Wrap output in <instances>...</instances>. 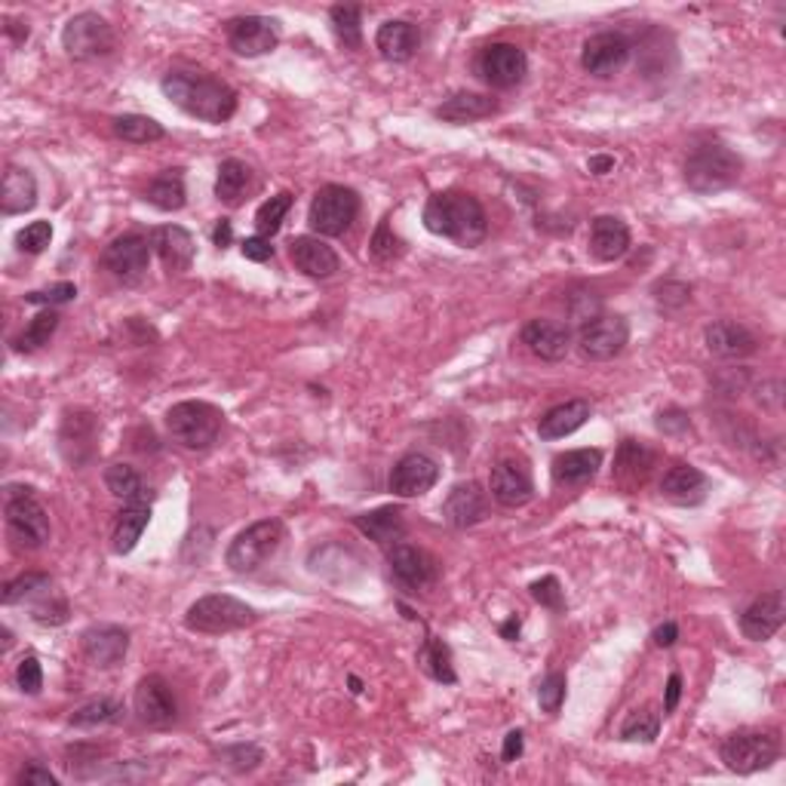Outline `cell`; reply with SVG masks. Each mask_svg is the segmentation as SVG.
I'll use <instances>...</instances> for the list:
<instances>
[{
    "label": "cell",
    "instance_id": "3",
    "mask_svg": "<svg viewBox=\"0 0 786 786\" xmlns=\"http://www.w3.org/2000/svg\"><path fill=\"white\" fill-rule=\"evenodd\" d=\"M743 160L722 142H704L685 157V185L695 193H719L738 185Z\"/></svg>",
    "mask_w": 786,
    "mask_h": 786
},
{
    "label": "cell",
    "instance_id": "16",
    "mask_svg": "<svg viewBox=\"0 0 786 786\" xmlns=\"http://www.w3.org/2000/svg\"><path fill=\"white\" fill-rule=\"evenodd\" d=\"M630 59V41L621 31H599L580 49V65L594 77H611Z\"/></svg>",
    "mask_w": 786,
    "mask_h": 786
},
{
    "label": "cell",
    "instance_id": "10",
    "mask_svg": "<svg viewBox=\"0 0 786 786\" xmlns=\"http://www.w3.org/2000/svg\"><path fill=\"white\" fill-rule=\"evenodd\" d=\"M62 46H65L68 59H99L114 49V31L99 13H77L68 19V25L62 31Z\"/></svg>",
    "mask_w": 786,
    "mask_h": 786
},
{
    "label": "cell",
    "instance_id": "39",
    "mask_svg": "<svg viewBox=\"0 0 786 786\" xmlns=\"http://www.w3.org/2000/svg\"><path fill=\"white\" fill-rule=\"evenodd\" d=\"M145 200H148L151 207L160 209V212H178V209L185 207V200H188L181 173H178V169H166V173H160V176L148 185Z\"/></svg>",
    "mask_w": 786,
    "mask_h": 786
},
{
    "label": "cell",
    "instance_id": "49",
    "mask_svg": "<svg viewBox=\"0 0 786 786\" xmlns=\"http://www.w3.org/2000/svg\"><path fill=\"white\" fill-rule=\"evenodd\" d=\"M49 240H53V224L31 222V224H25L19 234H15V246H19L22 253L37 255V253H44L46 246H49Z\"/></svg>",
    "mask_w": 786,
    "mask_h": 786
},
{
    "label": "cell",
    "instance_id": "2",
    "mask_svg": "<svg viewBox=\"0 0 786 786\" xmlns=\"http://www.w3.org/2000/svg\"><path fill=\"white\" fill-rule=\"evenodd\" d=\"M424 228L436 237L452 240L464 250H474L489 234V219H486V209L479 207L474 193L443 191L433 193L428 200Z\"/></svg>",
    "mask_w": 786,
    "mask_h": 786
},
{
    "label": "cell",
    "instance_id": "23",
    "mask_svg": "<svg viewBox=\"0 0 786 786\" xmlns=\"http://www.w3.org/2000/svg\"><path fill=\"white\" fill-rule=\"evenodd\" d=\"M486 513H489V495L476 483H458L443 501V520L455 529H471L486 520Z\"/></svg>",
    "mask_w": 786,
    "mask_h": 786
},
{
    "label": "cell",
    "instance_id": "46",
    "mask_svg": "<svg viewBox=\"0 0 786 786\" xmlns=\"http://www.w3.org/2000/svg\"><path fill=\"white\" fill-rule=\"evenodd\" d=\"M53 587V580H49V575H44V572H29V575H19L15 580H10L7 587H3V606H19V602H25V599H34V596H44L46 590Z\"/></svg>",
    "mask_w": 786,
    "mask_h": 786
},
{
    "label": "cell",
    "instance_id": "12",
    "mask_svg": "<svg viewBox=\"0 0 786 786\" xmlns=\"http://www.w3.org/2000/svg\"><path fill=\"white\" fill-rule=\"evenodd\" d=\"M387 565H390V575L394 580L412 590V594H421V590H431L436 578H440V568H436V560H433L428 550L412 547V544H394L390 553H387Z\"/></svg>",
    "mask_w": 786,
    "mask_h": 786
},
{
    "label": "cell",
    "instance_id": "35",
    "mask_svg": "<svg viewBox=\"0 0 786 786\" xmlns=\"http://www.w3.org/2000/svg\"><path fill=\"white\" fill-rule=\"evenodd\" d=\"M498 111V102L489 96H479V92H455L449 96L440 108H436V118L449 120V123H474V120L491 118Z\"/></svg>",
    "mask_w": 786,
    "mask_h": 786
},
{
    "label": "cell",
    "instance_id": "22",
    "mask_svg": "<svg viewBox=\"0 0 786 786\" xmlns=\"http://www.w3.org/2000/svg\"><path fill=\"white\" fill-rule=\"evenodd\" d=\"M130 652V633L118 623H96L84 633V654L96 667H118Z\"/></svg>",
    "mask_w": 786,
    "mask_h": 786
},
{
    "label": "cell",
    "instance_id": "48",
    "mask_svg": "<svg viewBox=\"0 0 786 786\" xmlns=\"http://www.w3.org/2000/svg\"><path fill=\"white\" fill-rule=\"evenodd\" d=\"M292 209V193H277V197H270V200H265L262 207H258V212H255V228H258V234L262 237H274L277 231H280L283 219H286V212Z\"/></svg>",
    "mask_w": 786,
    "mask_h": 786
},
{
    "label": "cell",
    "instance_id": "45",
    "mask_svg": "<svg viewBox=\"0 0 786 786\" xmlns=\"http://www.w3.org/2000/svg\"><path fill=\"white\" fill-rule=\"evenodd\" d=\"M329 22H332L339 44H344L347 49H359V44H363V13H359V7H344V3L332 7Z\"/></svg>",
    "mask_w": 786,
    "mask_h": 786
},
{
    "label": "cell",
    "instance_id": "62",
    "mask_svg": "<svg viewBox=\"0 0 786 786\" xmlns=\"http://www.w3.org/2000/svg\"><path fill=\"white\" fill-rule=\"evenodd\" d=\"M590 173H596V176H606V173H611L615 169V157H609V154H596V157H590Z\"/></svg>",
    "mask_w": 786,
    "mask_h": 786
},
{
    "label": "cell",
    "instance_id": "63",
    "mask_svg": "<svg viewBox=\"0 0 786 786\" xmlns=\"http://www.w3.org/2000/svg\"><path fill=\"white\" fill-rule=\"evenodd\" d=\"M501 636H505L507 642H513V639L520 636V618H517V615H513V618H510V621L501 627Z\"/></svg>",
    "mask_w": 786,
    "mask_h": 786
},
{
    "label": "cell",
    "instance_id": "31",
    "mask_svg": "<svg viewBox=\"0 0 786 786\" xmlns=\"http://www.w3.org/2000/svg\"><path fill=\"white\" fill-rule=\"evenodd\" d=\"M375 46L387 62H409L421 46V31L406 19H390L375 34Z\"/></svg>",
    "mask_w": 786,
    "mask_h": 786
},
{
    "label": "cell",
    "instance_id": "26",
    "mask_svg": "<svg viewBox=\"0 0 786 786\" xmlns=\"http://www.w3.org/2000/svg\"><path fill=\"white\" fill-rule=\"evenodd\" d=\"M661 491H664V498L673 501V505L695 507L707 498L710 479H707L704 471L691 467V464H676V467H669L664 479H661Z\"/></svg>",
    "mask_w": 786,
    "mask_h": 786
},
{
    "label": "cell",
    "instance_id": "29",
    "mask_svg": "<svg viewBox=\"0 0 786 786\" xmlns=\"http://www.w3.org/2000/svg\"><path fill=\"white\" fill-rule=\"evenodd\" d=\"M37 207V181L22 166H7L0 181V212L3 215H22Z\"/></svg>",
    "mask_w": 786,
    "mask_h": 786
},
{
    "label": "cell",
    "instance_id": "58",
    "mask_svg": "<svg viewBox=\"0 0 786 786\" xmlns=\"http://www.w3.org/2000/svg\"><path fill=\"white\" fill-rule=\"evenodd\" d=\"M679 698H683V676L673 673L667 679V695H664V712H673L679 707Z\"/></svg>",
    "mask_w": 786,
    "mask_h": 786
},
{
    "label": "cell",
    "instance_id": "55",
    "mask_svg": "<svg viewBox=\"0 0 786 786\" xmlns=\"http://www.w3.org/2000/svg\"><path fill=\"white\" fill-rule=\"evenodd\" d=\"M15 784H22V786H59V777L49 772V768H44V765L31 762V765H25V768L19 772V777H15Z\"/></svg>",
    "mask_w": 786,
    "mask_h": 786
},
{
    "label": "cell",
    "instance_id": "54",
    "mask_svg": "<svg viewBox=\"0 0 786 786\" xmlns=\"http://www.w3.org/2000/svg\"><path fill=\"white\" fill-rule=\"evenodd\" d=\"M71 298H77L75 283H56V286H49L46 292H29L25 301H29V305H65V301H71Z\"/></svg>",
    "mask_w": 786,
    "mask_h": 786
},
{
    "label": "cell",
    "instance_id": "44",
    "mask_svg": "<svg viewBox=\"0 0 786 786\" xmlns=\"http://www.w3.org/2000/svg\"><path fill=\"white\" fill-rule=\"evenodd\" d=\"M120 716H123V707H120L118 700L99 698V700H89V704H84V707H77L68 722H71L75 728H99V726H114V722H120Z\"/></svg>",
    "mask_w": 786,
    "mask_h": 786
},
{
    "label": "cell",
    "instance_id": "27",
    "mask_svg": "<svg viewBox=\"0 0 786 786\" xmlns=\"http://www.w3.org/2000/svg\"><path fill=\"white\" fill-rule=\"evenodd\" d=\"M630 250V228L618 215H596L590 222V253L596 262H618Z\"/></svg>",
    "mask_w": 786,
    "mask_h": 786
},
{
    "label": "cell",
    "instance_id": "21",
    "mask_svg": "<svg viewBox=\"0 0 786 786\" xmlns=\"http://www.w3.org/2000/svg\"><path fill=\"white\" fill-rule=\"evenodd\" d=\"M135 712L151 728H166L176 722V698L160 676H145L135 688Z\"/></svg>",
    "mask_w": 786,
    "mask_h": 786
},
{
    "label": "cell",
    "instance_id": "34",
    "mask_svg": "<svg viewBox=\"0 0 786 786\" xmlns=\"http://www.w3.org/2000/svg\"><path fill=\"white\" fill-rule=\"evenodd\" d=\"M654 467V452L645 443H636V440H623L621 449H618V458H615V479L623 483L627 489L633 486H642Z\"/></svg>",
    "mask_w": 786,
    "mask_h": 786
},
{
    "label": "cell",
    "instance_id": "33",
    "mask_svg": "<svg viewBox=\"0 0 786 786\" xmlns=\"http://www.w3.org/2000/svg\"><path fill=\"white\" fill-rule=\"evenodd\" d=\"M587 418H590V402L587 400L560 402V406H553L547 416L538 421V433H541V440H550V443L553 440H565L578 428H584Z\"/></svg>",
    "mask_w": 786,
    "mask_h": 786
},
{
    "label": "cell",
    "instance_id": "57",
    "mask_svg": "<svg viewBox=\"0 0 786 786\" xmlns=\"http://www.w3.org/2000/svg\"><path fill=\"white\" fill-rule=\"evenodd\" d=\"M657 428H661V431H667V433L688 431V416H685V412H676V409L661 412V418H657Z\"/></svg>",
    "mask_w": 786,
    "mask_h": 786
},
{
    "label": "cell",
    "instance_id": "42",
    "mask_svg": "<svg viewBox=\"0 0 786 786\" xmlns=\"http://www.w3.org/2000/svg\"><path fill=\"white\" fill-rule=\"evenodd\" d=\"M114 135L130 142V145H151V142H160L166 135V130L157 123L154 118H145V114H123V118H114Z\"/></svg>",
    "mask_w": 786,
    "mask_h": 786
},
{
    "label": "cell",
    "instance_id": "24",
    "mask_svg": "<svg viewBox=\"0 0 786 786\" xmlns=\"http://www.w3.org/2000/svg\"><path fill=\"white\" fill-rule=\"evenodd\" d=\"M522 344L532 351L538 359L560 363L572 351V332L556 323V320H529L522 326Z\"/></svg>",
    "mask_w": 786,
    "mask_h": 786
},
{
    "label": "cell",
    "instance_id": "40",
    "mask_svg": "<svg viewBox=\"0 0 786 786\" xmlns=\"http://www.w3.org/2000/svg\"><path fill=\"white\" fill-rule=\"evenodd\" d=\"M250 178H253V169L243 164V160H224L219 166V178H215V197L228 203V207H237L240 200L246 197V188H250Z\"/></svg>",
    "mask_w": 786,
    "mask_h": 786
},
{
    "label": "cell",
    "instance_id": "59",
    "mask_svg": "<svg viewBox=\"0 0 786 786\" xmlns=\"http://www.w3.org/2000/svg\"><path fill=\"white\" fill-rule=\"evenodd\" d=\"M652 639L657 649H669V645H676V639H679V627H676L673 621L661 623V627L652 633Z\"/></svg>",
    "mask_w": 786,
    "mask_h": 786
},
{
    "label": "cell",
    "instance_id": "56",
    "mask_svg": "<svg viewBox=\"0 0 786 786\" xmlns=\"http://www.w3.org/2000/svg\"><path fill=\"white\" fill-rule=\"evenodd\" d=\"M240 253H243V258L246 262H270L274 258V246H270V240L262 237V234H255V237H246L243 240V246H240Z\"/></svg>",
    "mask_w": 786,
    "mask_h": 786
},
{
    "label": "cell",
    "instance_id": "50",
    "mask_svg": "<svg viewBox=\"0 0 786 786\" xmlns=\"http://www.w3.org/2000/svg\"><path fill=\"white\" fill-rule=\"evenodd\" d=\"M15 685H19L25 695H41V688H44V669H41V661H37L34 654L19 661V667H15Z\"/></svg>",
    "mask_w": 786,
    "mask_h": 786
},
{
    "label": "cell",
    "instance_id": "64",
    "mask_svg": "<svg viewBox=\"0 0 786 786\" xmlns=\"http://www.w3.org/2000/svg\"><path fill=\"white\" fill-rule=\"evenodd\" d=\"M7 34H13L15 41H29V25L19 29V22H7Z\"/></svg>",
    "mask_w": 786,
    "mask_h": 786
},
{
    "label": "cell",
    "instance_id": "25",
    "mask_svg": "<svg viewBox=\"0 0 786 786\" xmlns=\"http://www.w3.org/2000/svg\"><path fill=\"white\" fill-rule=\"evenodd\" d=\"M704 342H707V351L712 356H722V359H743V356L759 351L756 335L746 326H741V323H731V320L710 323V326L704 329Z\"/></svg>",
    "mask_w": 786,
    "mask_h": 786
},
{
    "label": "cell",
    "instance_id": "7",
    "mask_svg": "<svg viewBox=\"0 0 786 786\" xmlns=\"http://www.w3.org/2000/svg\"><path fill=\"white\" fill-rule=\"evenodd\" d=\"M359 215V197L354 188L344 185H326L313 193L311 212H308V224L320 237H342L351 231V224Z\"/></svg>",
    "mask_w": 786,
    "mask_h": 786
},
{
    "label": "cell",
    "instance_id": "18",
    "mask_svg": "<svg viewBox=\"0 0 786 786\" xmlns=\"http://www.w3.org/2000/svg\"><path fill=\"white\" fill-rule=\"evenodd\" d=\"M151 262V243L139 234H123V237L111 240L108 250L102 253V265L118 277V280L133 283L139 280Z\"/></svg>",
    "mask_w": 786,
    "mask_h": 786
},
{
    "label": "cell",
    "instance_id": "17",
    "mask_svg": "<svg viewBox=\"0 0 786 786\" xmlns=\"http://www.w3.org/2000/svg\"><path fill=\"white\" fill-rule=\"evenodd\" d=\"M491 498L501 507H522L532 501L534 483L532 471L525 467V461L505 458L491 467Z\"/></svg>",
    "mask_w": 786,
    "mask_h": 786
},
{
    "label": "cell",
    "instance_id": "6",
    "mask_svg": "<svg viewBox=\"0 0 786 786\" xmlns=\"http://www.w3.org/2000/svg\"><path fill=\"white\" fill-rule=\"evenodd\" d=\"M283 534L286 532H283L280 520L253 522L250 529H243V532L231 541V547L224 553V563H228L231 572H237V575H253V572H258V568L280 550Z\"/></svg>",
    "mask_w": 786,
    "mask_h": 786
},
{
    "label": "cell",
    "instance_id": "43",
    "mask_svg": "<svg viewBox=\"0 0 786 786\" xmlns=\"http://www.w3.org/2000/svg\"><path fill=\"white\" fill-rule=\"evenodd\" d=\"M59 313L56 311H41L34 320H31L29 326H25V332L19 335V339H13V347L19 351V354H31V351H41L44 344H49V339H53V332L59 329Z\"/></svg>",
    "mask_w": 786,
    "mask_h": 786
},
{
    "label": "cell",
    "instance_id": "36",
    "mask_svg": "<svg viewBox=\"0 0 786 786\" xmlns=\"http://www.w3.org/2000/svg\"><path fill=\"white\" fill-rule=\"evenodd\" d=\"M104 486L108 491L120 498L123 505H151L148 483L142 479V474L130 467V464H114L104 471Z\"/></svg>",
    "mask_w": 786,
    "mask_h": 786
},
{
    "label": "cell",
    "instance_id": "52",
    "mask_svg": "<svg viewBox=\"0 0 786 786\" xmlns=\"http://www.w3.org/2000/svg\"><path fill=\"white\" fill-rule=\"evenodd\" d=\"M400 253H402V243L397 240V234L390 231V224H387L385 219V222L378 224L375 237H372V255H375L378 262H390V258H397Z\"/></svg>",
    "mask_w": 786,
    "mask_h": 786
},
{
    "label": "cell",
    "instance_id": "61",
    "mask_svg": "<svg viewBox=\"0 0 786 786\" xmlns=\"http://www.w3.org/2000/svg\"><path fill=\"white\" fill-rule=\"evenodd\" d=\"M231 240H234V228H231L228 219H219L215 231H212V243H215L219 250H224V246H231Z\"/></svg>",
    "mask_w": 786,
    "mask_h": 786
},
{
    "label": "cell",
    "instance_id": "60",
    "mask_svg": "<svg viewBox=\"0 0 786 786\" xmlns=\"http://www.w3.org/2000/svg\"><path fill=\"white\" fill-rule=\"evenodd\" d=\"M522 756V731H510L505 738V750H501V759L505 762H517Z\"/></svg>",
    "mask_w": 786,
    "mask_h": 786
},
{
    "label": "cell",
    "instance_id": "37",
    "mask_svg": "<svg viewBox=\"0 0 786 786\" xmlns=\"http://www.w3.org/2000/svg\"><path fill=\"white\" fill-rule=\"evenodd\" d=\"M151 522V505H126L120 510L118 522H114V553L126 556L133 553L135 544L142 541V534Z\"/></svg>",
    "mask_w": 786,
    "mask_h": 786
},
{
    "label": "cell",
    "instance_id": "51",
    "mask_svg": "<svg viewBox=\"0 0 786 786\" xmlns=\"http://www.w3.org/2000/svg\"><path fill=\"white\" fill-rule=\"evenodd\" d=\"M565 700V676L563 673H550L547 679L538 688V704L544 712H560Z\"/></svg>",
    "mask_w": 786,
    "mask_h": 786
},
{
    "label": "cell",
    "instance_id": "8",
    "mask_svg": "<svg viewBox=\"0 0 786 786\" xmlns=\"http://www.w3.org/2000/svg\"><path fill=\"white\" fill-rule=\"evenodd\" d=\"M7 529L15 547L37 550L49 541V517L31 489H10L7 498Z\"/></svg>",
    "mask_w": 786,
    "mask_h": 786
},
{
    "label": "cell",
    "instance_id": "41",
    "mask_svg": "<svg viewBox=\"0 0 786 786\" xmlns=\"http://www.w3.org/2000/svg\"><path fill=\"white\" fill-rule=\"evenodd\" d=\"M418 664H421V669H424L431 679H436V683L452 685L458 679V676H455V667H452V652H449V645H445L443 639H424V645H421V652H418Z\"/></svg>",
    "mask_w": 786,
    "mask_h": 786
},
{
    "label": "cell",
    "instance_id": "28",
    "mask_svg": "<svg viewBox=\"0 0 786 786\" xmlns=\"http://www.w3.org/2000/svg\"><path fill=\"white\" fill-rule=\"evenodd\" d=\"M151 246L154 253L164 258V265L169 270H188L193 265V255H197V246H193V237L181 228V224H164L151 234Z\"/></svg>",
    "mask_w": 786,
    "mask_h": 786
},
{
    "label": "cell",
    "instance_id": "5",
    "mask_svg": "<svg viewBox=\"0 0 786 786\" xmlns=\"http://www.w3.org/2000/svg\"><path fill=\"white\" fill-rule=\"evenodd\" d=\"M224 416L222 409H215L212 402L203 400H185L176 402L169 412H166V431L173 436V443H178L181 449H209V445L219 440L222 433Z\"/></svg>",
    "mask_w": 786,
    "mask_h": 786
},
{
    "label": "cell",
    "instance_id": "47",
    "mask_svg": "<svg viewBox=\"0 0 786 786\" xmlns=\"http://www.w3.org/2000/svg\"><path fill=\"white\" fill-rule=\"evenodd\" d=\"M661 731V716L652 707H642V710L630 712L627 722L621 726V741L627 743H652Z\"/></svg>",
    "mask_w": 786,
    "mask_h": 786
},
{
    "label": "cell",
    "instance_id": "19",
    "mask_svg": "<svg viewBox=\"0 0 786 786\" xmlns=\"http://www.w3.org/2000/svg\"><path fill=\"white\" fill-rule=\"evenodd\" d=\"M786 618V602L781 590H772V594H762L759 599H753L741 615V630L743 636L753 639V642H765L772 639L781 627H784Z\"/></svg>",
    "mask_w": 786,
    "mask_h": 786
},
{
    "label": "cell",
    "instance_id": "53",
    "mask_svg": "<svg viewBox=\"0 0 786 786\" xmlns=\"http://www.w3.org/2000/svg\"><path fill=\"white\" fill-rule=\"evenodd\" d=\"M532 596H534V602H541V606H547V609H553V611H560L565 606L563 587H560V580L553 578V575L534 580Z\"/></svg>",
    "mask_w": 786,
    "mask_h": 786
},
{
    "label": "cell",
    "instance_id": "4",
    "mask_svg": "<svg viewBox=\"0 0 786 786\" xmlns=\"http://www.w3.org/2000/svg\"><path fill=\"white\" fill-rule=\"evenodd\" d=\"M255 621H258V611L240 602L237 596L228 594L200 596L185 615V627L191 633H203V636H224L234 630H246Z\"/></svg>",
    "mask_w": 786,
    "mask_h": 786
},
{
    "label": "cell",
    "instance_id": "20",
    "mask_svg": "<svg viewBox=\"0 0 786 786\" xmlns=\"http://www.w3.org/2000/svg\"><path fill=\"white\" fill-rule=\"evenodd\" d=\"M289 258L292 265L313 280H329L342 270V258L320 237H296L289 243Z\"/></svg>",
    "mask_w": 786,
    "mask_h": 786
},
{
    "label": "cell",
    "instance_id": "13",
    "mask_svg": "<svg viewBox=\"0 0 786 786\" xmlns=\"http://www.w3.org/2000/svg\"><path fill=\"white\" fill-rule=\"evenodd\" d=\"M228 44L246 59L265 56L280 44V25L277 19H267V15H237L228 22Z\"/></svg>",
    "mask_w": 786,
    "mask_h": 786
},
{
    "label": "cell",
    "instance_id": "30",
    "mask_svg": "<svg viewBox=\"0 0 786 786\" xmlns=\"http://www.w3.org/2000/svg\"><path fill=\"white\" fill-rule=\"evenodd\" d=\"M602 467V452L599 449H572L553 458V483L556 486H584L590 483Z\"/></svg>",
    "mask_w": 786,
    "mask_h": 786
},
{
    "label": "cell",
    "instance_id": "1",
    "mask_svg": "<svg viewBox=\"0 0 786 786\" xmlns=\"http://www.w3.org/2000/svg\"><path fill=\"white\" fill-rule=\"evenodd\" d=\"M160 89L188 118L203 123H224L237 111V92L207 71H169Z\"/></svg>",
    "mask_w": 786,
    "mask_h": 786
},
{
    "label": "cell",
    "instance_id": "38",
    "mask_svg": "<svg viewBox=\"0 0 786 786\" xmlns=\"http://www.w3.org/2000/svg\"><path fill=\"white\" fill-rule=\"evenodd\" d=\"M96 433H99V424H96V418L92 416H87V412L68 416L65 428H62V452H68V449L75 445L71 464H84V461H87L80 449H87L89 458H92V452H96Z\"/></svg>",
    "mask_w": 786,
    "mask_h": 786
},
{
    "label": "cell",
    "instance_id": "9",
    "mask_svg": "<svg viewBox=\"0 0 786 786\" xmlns=\"http://www.w3.org/2000/svg\"><path fill=\"white\" fill-rule=\"evenodd\" d=\"M719 756L726 762L728 772L734 774H756L772 768L777 756H781V743L772 734L762 731H738L722 741Z\"/></svg>",
    "mask_w": 786,
    "mask_h": 786
},
{
    "label": "cell",
    "instance_id": "11",
    "mask_svg": "<svg viewBox=\"0 0 786 786\" xmlns=\"http://www.w3.org/2000/svg\"><path fill=\"white\" fill-rule=\"evenodd\" d=\"M627 342H630V326L618 313H596L587 323H580L578 351L587 359H596V363L615 359L627 347Z\"/></svg>",
    "mask_w": 786,
    "mask_h": 786
},
{
    "label": "cell",
    "instance_id": "32",
    "mask_svg": "<svg viewBox=\"0 0 786 786\" xmlns=\"http://www.w3.org/2000/svg\"><path fill=\"white\" fill-rule=\"evenodd\" d=\"M354 525L381 547L400 544L402 534H406V520H402L400 507H378L369 513H359V517H354Z\"/></svg>",
    "mask_w": 786,
    "mask_h": 786
},
{
    "label": "cell",
    "instance_id": "15",
    "mask_svg": "<svg viewBox=\"0 0 786 786\" xmlns=\"http://www.w3.org/2000/svg\"><path fill=\"white\" fill-rule=\"evenodd\" d=\"M436 479H440V464L424 452H409L394 464L387 486L397 498H418V495L431 491Z\"/></svg>",
    "mask_w": 786,
    "mask_h": 786
},
{
    "label": "cell",
    "instance_id": "14",
    "mask_svg": "<svg viewBox=\"0 0 786 786\" xmlns=\"http://www.w3.org/2000/svg\"><path fill=\"white\" fill-rule=\"evenodd\" d=\"M483 80L495 89L520 87L522 77L529 71V59L517 44H491L483 49V56L476 62Z\"/></svg>",
    "mask_w": 786,
    "mask_h": 786
}]
</instances>
